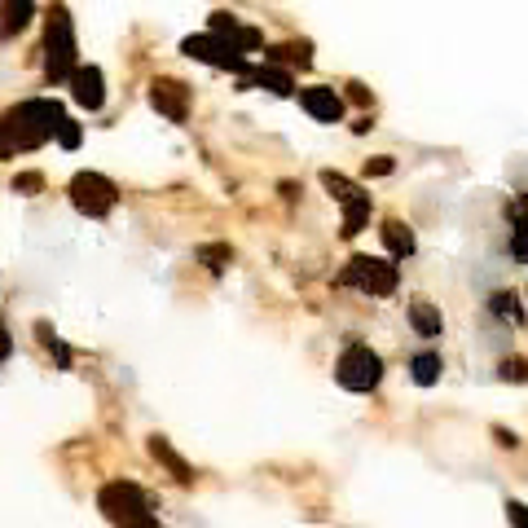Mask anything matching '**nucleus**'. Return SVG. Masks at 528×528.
<instances>
[{
  "mask_svg": "<svg viewBox=\"0 0 528 528\" xmlns=\"http://www.w3.org/2000/svg\"><path fill=\"white\" fill-rule=\"evenodd\" d=\"M97 506H102V515H106L110 524H119V528H159V515L150 511L146 493H141L132 480H110V484H102V493H97Z\"/></svg>",
  "mask_w": 528,
  "mask_h": 528,
  "instance_id": "f257e3e1",
  "label": "nucleus"
},
{
  "mask_svg": "<svg viewBox=\"0 0 528 528\" xmlns=\"http://www.w3.org/2000/svg\"><path fill=\"white\" fill-rule=\"evenodd\" d=\"M75 27H71V14L58 5L49 9V31H44V75H49V84H62L71 80L75 71Z\"/></svg>",
  "mask_w": 528,
  "mask_h": 528,
  "instance_id": "f03ea898",
  "label": "nucleus"
},
{
  "mask_svg": "<svg viewBox=\"0 0 528 528\" xmlns=\"http://www.w3.org/2000/svg\"><path fill=\"white\" fill-rule=\"evenodd\" d=\"M335 379H339V388H348V392H374L383 379V357L366 344H348L335 361Z\"/></svg>",
  "mask_w": 528,
  "mask_h": 528,
  "instance_id": "7ed1b4c3",
  "label": "nucleus"
},
{
  "mask_svg": "<svg viewBox=\"0 0 528 528\" xmlns=\"http://www.w3.org/2000/svg\"><path fill=\"white\" fill-rule=\"evenodd\" d=\"M339 282L344 286H357V291L366 295H392L396 282H401V273H396L392 260H379V256H352L348 269L339 273Z\"/></svg>",
  "mask_w": 528,
  "mask_h": 528,
  "instance_id": "20e7f679",
  "label": "nucleus"
},
{
  "mask_svg": "<svg viewBox=\"0 0 528 528\" xmlns=\"http://www.w3.org/2000/svg\"><path fill=\"white\" fill-rule=\"evenodd\" d=\"M185 53H190L194 62H207V66H220V71H234V75H247L251 66H247V53L238 49L234 40H225V36H212V31H207V36H190L181 44Z\"/></svg>",
  "mask_w": 528,
  "mask_h": 528,
  "instance_id": "39448f33",
  "label": "nucleus"
},
{
  "mask_svg": "<svg viewBox=\"0 0 528 528\" xmlns=\"http://www.w3.org/2000/svg\"><path fill=\"white\" fill-rule=\"evenodd\" d=\"M115 198H119L115 181H106L102 172H80L71 181V203L80 207L84 216H106L110 207H115Z\"/></svg>",
  "mask_w": 528,
  "mask_h": 528,
  "instance_id": "423d86ee",
  "label": "nucleus"
},
{
  "mask_svg": "<svg viewBox=\"0 0 528 528\" xmlns=\"http://www.w3.org/2000/svg\"><path fill=\"white\" fill-rule=\"evenodd\" d=\"M150 102L159 115H168L172 124H185V115H190V88L176 84V80H154L150 84Z\"/></svg>",
  "mask_w": 528,
  "mask_h": 528,
  "instance_id": "0eeeda50",
  "label": "nucleus"
},
{
  "mask_svg": "<svg viewBox=\"0 0 528 528\" xmlns=\"http://www.w3.org/2000/svg\"><path fill=\"white\" fill-rule=\"evenodd\" d=\"M71 97H75V106H84V110H102L106 106L102 71H97V66H75L71 71Z\"/></svg>",
  "mask_w": 528,
  "mask_h": 528,
  "instance_id": "6e6552de",
  "label": "nucleus"
},
{
  "mask_svg": "<svg viewBox=\"0 0 528 528\" xmlns=\"http://www.w3.org/2000/svg\"><path fill=\"white\" fill-rule=\"evenodd\" d=\"M300 106L317 119V124H339V119H344V97H339L335 88H326V84L304 88V93H300Z\"/></svg>",
  "mask_w": 528,
  "mask_h": 528,
  "instance_id": "1a4fd4ad",
  "label": "nucleus"
},
{
  "mask_svg": "<svg viewBox=\"0 0 528 528\" xmlns=\"http://www.w3.org/2000/svg\"><path fill=\"white\" fill-rule=\"evenodd\" d=\"M410 326H414V335H423V339H440L445 317H440V308L432 300H410Z\"/></svg>",
  "mask_w": 528,
  "mask_h": 528,
  "instance_id": "9d476101",
  "label": "nucleus"
},
{
  "mask_svg": "<svg viewBox=\"0 0 528 528\" xmlns=\"http://www.w3.org/2000/svg\"><path fill=\"white\" fill-rule=\"evenodd\" d=\"M242 84H256V88H269V93H278V97H286V93H295V80H291V71H278V66H256V71H247L242 75Z\"/></svg>",
  "mask_w": 528,
  "mask_h": 528,
  "instance_id": "9b49d317",
  "label": "nucleus"
},
{
  "mask_svg": "<svg viewBox=\"0 0 528 528\" xmlns=\"http://www.w3.org/2000/svg\"><path fill=\"white\" fill-rule=\"evenodd\" d=\"M31 14H36V0H5V9H0V40H14L31 22Z\"/></svg>",
  "mask_w": 528,
  "mask_h": 528,
  "instance_id": "f8f14e48",
  "label": "nucleus"
},
{
  "mask_svg": "<svg viewBox=\"0 0 528 528\" xmlns=\"http://www.w3.org/2000/svg\"><path fill=\"white\" fill-rule=\"evenodd\" d=\"M150 454L159 458V462H168V471H172V476L181 480V484H190V480H194V471L185 467V458L176 454V449H172V445H168V440H163V436H150Z\"/></svg>",
  "mask_w": 528,
  "mask_h": 528,
  "instance_id": "ddd939ff",
  "label": "nucleus"
},
{
  "mask_svg": "<svg viewBox=\"0 0 528 528\" xmlns=\"http://www.w3.org/2000/svg\"><path fill=\"white\" fill-rule=\"evenodd\" d=\"M440 370H445L440 352H418V357L410 361V379L418 383V388H432V383L440 379Z\"/></svg>",
  "mask_w": 528,
  "mask_h": 528,
  "instance_id": "4468645a",
  "label": "nucleus"
},
{
  "mask_svg": "<svg viewBox=\"0 0 528 528\" xmlns=\"http://www.w3.org/2000/svg\"><path fill=\"white\" fill-rule=\"evenodd\" d=\"M383 242H388L392 256H414V234L401 220H383Z\"/></svg>",
  "mask_w": 528,
  "mask_h": 528,
  "instance_id": "2eb2a0df",
  "label": "nucleus"
},
{
  "mask_svg": "<svg viewBox=\"0 0 528 528\" xmlns=\"http://www.w3.org/2000/svg\"><path fill=\"white\" fill-rule=\"evenodd\" d=\"M511 256L528 264V194L515 203V229H511Z\"/></svg>",
  "mask_w": 528,
  "mask_h": 528,
  "instance_id": "dca6fc26",
  "label": "nucleus"
},
{
  "mask_svg": "<svg viewBox=\"0 0 528 528\" xmlns=\"http://www.w3.org/2000/svg\"><path fill=\"white\" fill-rule=\"evenodd\" d=\"M366 220H370V194L348 198V203H344V238L361 234V225H366Z\"/></svg>",
  "mask_w": 528,
  "mask_h": 528,
  "instance_id": "f3484780",
  "label": "nucleus"
},
{
  "mask_svg": "<svg viewBox=\"0 0 528 528\" xmlns=\"http://www.w3.org/2000/svg\"><path fill=\"white\" fill-rule=\"evenodd\" d=\"M264 62H300V66H308L313 62V44L308 40H295V44H278V49H269L264 53Z\"/></svg>",
  "mask_w": 528,
  "mask_h": 528,
  "instance_id": "a211bd4d",
  "label": "nucleus"
},
{
  "mask_svg": "<svg viewBox=\"0 0 528 528\" xmlns=\"http://www.w3.org/2000/svg\"><path fill=\"white\" fill-rule=\"evenodd\" d=\"M489 308L502 317V322H515V326L524 322V308H520V300H515V291H498V295L489 300Z\"/></svg>",
  "mask_w": 528,
  "mask_h": 528,
  "instance_id": "6ab92c4d",
  "label": "nucleus"
},
{
  "mask_svg": "<svg viewBox=\"0 0 528 528\" xmlns=\"http://www.w3.org/2000/svg\"><path fill=\"white\" fill-rule=\"evenodd\" d=\"M322 185L330 190V198H335L339 207L348 203V198H357V194H366V190H357V185L348 181V176H339V172H322Z\"/></svg>",
  "mask_w": 528,
  "mask_h": 528,
  "instance_id": "aec40b11",
  "label": "nucleus"
},
{
  "mask_svg": "<svg viewBox=\"0 0 528 528\" xmlns=\"http://www.w3.org/2000/svg\"><path fill=\"white\" fill-rule=\"evenodd\" d=\"M502 379H515V383H528V361L524 357H506L502 366H498Z\"/></svg>",
  "mask_w": 528,
  "mask_h": 528,
  "instance_id": "412c9836",
  "label": "nucleus"
},
{
  "mask_svg": "<svg viewBox=\"0 0 528 528\" xmlns=\"http://www.w3.org/2000/svg\"><path fill=\"white\" fill-rule=\"evenodd\" d=\"M80 137H84V132H80L75 119H62V124H58V146L62 150H75V146H80Z\"/></svg>",
  "mask_w": 528,
  "mask_h": 528,
  "instance_id": "4be33fe9",
  "label": "nucleus"
},
{
  "mask_svg": "<svg viewBox=\"0 0 528 528\" xmlns=\"http://www.w3.org/2000/svg\"><path fill=\"white\" fill-rule=\"evenodd\" d=\"M506 520H511V528H528V506L524 502H506Z\"/></svg>",
  "mask_w": 528,
  "mask_h": 528,
  "instance_id": "5701e85b",
  "label": "nucleus"
},
{
  "mask_svg": "<svg viewBox=\"0 0 528 528\" xmlns=\"http://www.w3.org/2000/svg\"><path fill=\"white\" fill-rule=\"evenodd\" d=\"M388 172H392L388 154H379V159H366V176H388Z\"/></svg>",
  "mask_w": 528,
  "mask_h": 528,
  "instance_id": "b1692460",
  "label": "nucleus"
},
{
  "mask_svg": "<svg viewBox=\"0 0 528 528\" xmlns=\"http://www.w3.org/2000/svg\"><path fill=\"white\" fill-rule=\"evenodd\" d=\"M203 260H212V269H225L220 260H229V251H225V247H207V251H203Z\"/></svg>",
  "mask_w": 528,
  "mask_h": 528,
  "instance_id": "393cba45",
  "label": "nucleus"
},
{
  "mask_svg": "<svg viewBox=\"0 0 528 528\" xmlns=\"http://www.w3.org/2000/svg\"><path fill=\"white\" fill-rule=\"evenodd\" d=\"M9 352H14V339H9V330H0V361H9Z\"/></svg>",
  "mask_w": 528,
  "mask_h": 528,
  "instance_id": "a878e982",
  "label": "nucleus"
},
{
  "mask_svg": "<svg viewBox=\"0 0 528 528\" xmlns=\"http://www.w3.org/2000/svg\"><path fill=\"white\" fill-rule=\"evenodd\" d=\"M348 97H352V102H361V106L370 102V93H366V88H361V84H348Z\"/></svg>",
  "mask_w": 528,
  "mask_h": 528,
  "instance_id": "bb28decb",
  "label": "nucleus"
}]
</instances>
